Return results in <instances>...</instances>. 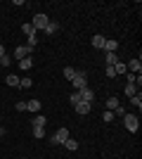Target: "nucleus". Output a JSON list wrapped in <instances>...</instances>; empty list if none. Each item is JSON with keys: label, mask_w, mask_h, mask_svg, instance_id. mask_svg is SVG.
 <instances>
[{"label": "nucleus", "mask_w": 142, "mask_h": 159, "mask_svg": "<svg viewBox=\"0 0 142 159\" xmlns=\"http://www.w3.org/2000/svg\"><path fill=\"white\" fill-rule=\"evenodd\" d=\"M121 119H123V126L128 128L130 133H137V128H140V119H137L135 114H128V112H126Z\"/></svg>", "instance_id": "obj_1"}, {"label": "nucleus", "mask_w": 142, "mask_h": 159, "mask_svg": "<svg viewBox=\"0 0 142 159\" xmlns=\"http://www.w3.org/2000/svg\"><path fill=\"white\" fill-rule=\"evenodd\" d=\"M31 52H33V48H28V45H17V48H14V52H12V57H14L17 62H21L24 57H28Z\"/></svg>", "instance_id": "obj_2"}, {"label": "nucleus", "mask_w": 142, "mask_h": 159, "mask_svg": "<svg viewBox=\"0 0 142 159\" xmlns=\"http://www.w3.org/2000/svg\"><path fill=\"white\" fill-rule=\"evenodd\" d=\"M71 83H74L76 90H81V88L88 86V76H85V71H76V76L71 79Z\"/></svg>", "instance_id": "obj_3"}, {"label": "nucleus", "mask_w": 142, "mask_h": 159, "mask_svg": "<svg viewBox=\"0 0 142 159\" xmlns=\"http://www.w3.org/2000/svg\"><path fill=\"white\" fill-rule=\"evenodd\" d=\"M67 138H69V128H59V131L50 138V143H52V145H64V140H67Z\"/></svg>", "instance_id": "obj_4"}, {"label": "nucleus", "mask_w": 142, "mask_h": 159, "mask_svg": "<svg viewBox=\"0 0 142 159\" xmlns=\"http://www.w3.org/2000/svg\"><path fill=\"white\" fill-rule=\"evenodd\" d=\"M31 24H33V29H36V31H43V29H45L47 24H50V19H47L45 14H36Z\"/></svg>", "instance_id": "obj_5"}, {"label": "nucleus", "mask_w": 142, "mask_h": 159, "mask_svg": "<svg viewBox=\"0 0 142 159\" xmlns=\"http://www.w3.org/2000/svg\"><path fill=\"white\" fill-rule=\"evenodd\" d=\"M78 95H81V100L83 102H88V105H93V100H95V93H93V88H81V90H78Z\"/></svg>", "instance_id": "obj_6"}, {"label": "nucleus", "mask_w": 142, "mask_h": 159, "mask_svg": "<svg viewBox=\"0 0 142 159\" xmlns=\"http://www.w3.org/2000/svg\"><path fill=\"white\" fill-rule=\"evenodd\" d=\"M126 69H128L130 74H142V62L135 57V60H130L128 64H126Z\"/></svg>", "instance_id": "obj_7"}, {"label": "nucleus", "mask_w": 142, "mask_h": 159, "mask_svg": "<svg viewBox=\"0 0 142 159\" xmlns=\"http://www.w3.org/2000/svg\"><path fill=\"white\" fill-rule=\"evenodd\" d=\"M104 52H118V40H114V38H107L104 40V48H102Z\"/></svg>", "instance_id": "obj_8"}, {"label": "nucleus", "mask_w": 142, "mask_h": 159, "mask_svg": "<svg viewBox=\"0 0 142 159\" xmlns=\"http://www.w3.org/2000/svg\"><path fill=\"white\" fill-rule=\"evenodd\" d=\"M118 62V52H104V64L107 66H114Z\"/></svg>", "instance_id": "obj_9"}, {"label": "nucleus", "mask_w": 142, "mask_h": 159, "mask_svg": "<svg viewBox=\"0 0 142 159\" xmlns=\"http://www.w3.org/2000/svg\"><path fill=\"white\" fill-rule=\"evenodd\" d=\"M76 112H78V114H90V107H93V105H88V102H83V100H81V102H76Z\"/></svg>", "instance_id": "obj_10"}, {"label": "nucleus", "mask_w": 142, "mask_h": 159, "mask_svg": "<svg viewBox=\"0 0 142 159\" xmlns=\"http://www.w3.org/2000/svg\"><path fill=\"white\" fill-rule=\"evenodd\" d=\"M26 112L38 114V112H41V102H38V100H28V102H26Z\"/></svg>", "instance_id": "obj_11"}, {"label": "nucleus", "mask_w": 142, "mask_h": 159, "mask_svg": "<svg viewBox=\"0 0 142 159\" xmlns=\"http://www.w3.org/2000/svg\"><path fill=\"white\" fill-rule=\"evenodd\" d=\"M21 31H24V36H26V38H31V36H38V31L33 29V24H31V21H28V24H24V26H21Z\"/></svg>", "instance_id": "obj_12"}, {"label": "nucleus", "mask_w": 142, "mask_h": 159, "mask_svg": "<svg viewBox=\"0 0 142 159\" xmlns=\"http://www.w3.org/2000/svg\"><path fill=\"white\" fill-rule=\"evenodd\" d=\"M19 76H14V74H10V76H7V79H5V83H7V86H12V88H19Z\"/></svg>", "instance_id": "obj_13"}, {"label": "nucleus", "mask_w": 142, "mask_h": 159, "mask_svg": "<svg viewBox=\"0 0 142 159\" xmlns=\"http://www.w3.org/2000/svg\"><path fill=\"white\" fill-rule=\"evenodd\" d=\"M57 29H59V24L57 21H50L45 29H43V33H47V36H52V33H57Z\"/></svg>", "instance_id": "obj_14"}, {"label": "nucleus", "mask_w": 142, "mask_h": 159, "mask_svg": "<svg viewBox=\"0 0 142 159\" xmlns=\"http://www.w3.org/2000/svg\"><path fill=\"white\" fill-rule=\"evenodd\" d=\"M31 124H33V126H41V128H45L47 119H45V116H43V114H36V116H33V121H31Z\"/></svg>", "instance_id": "obj_15"}, {"label": "nucleus", "mask_w": 142, "mask_h": 159, "mask_svg": "<svg viewBox=\"0 0 142 159\" xmlns=\"http://www.w3.org/2000/svg\"><path fill=\"white\" fill-rule=\"evenodd\" d=\"M104 40H107V38H104V36H100V33H97V36H93V45L97 48V50H102V48H104Z\"/></svg>", "instance_id": "obj_16"}, {"label": "nucleus", "mask_w": 142, "mask_h": 159, "mask_svg": "<svg viewBox=\"0 0 142 159\" xmlns=\"http://www.w3.org/2000/svg\"><path fill=\"white\" fill-rule=\"evenodd\" d=\"M31 66H33V60H31V55H28V57H24V60L19 62V69H24V71H28Z\"/></svg>", "instance_id": "obj_17"}, {"label": "nucleus", "mask_w": 142, "mask_h": 159, "mask_svg": "<svg viewBox=\"0 0 142 159\" xmlns=\"http://www.w3.org/2000/svg\"><path fill=\"white\" fill-rule=\"evenodd\" d=\"M64 147H67L69 152H76V150H78V143L71 140V138H67V140H64Z\"/></svg>", "instance_id": "obj_18"}, {"label": "nucleus", "mask_w": 142, "mask_h": 159, "mask_svg": "<svg viewBox=\"0 0 142 159\" xmlns=\"http://www.w3.org/2000/svg\"><path fill=\"white\" fill-rule=\"evenodd\" d=\"M135 93H140L135 83H126V95H128V98H133V95H135Z\"/></svg>", "instance_id": "obj_19"}, {"label": "nucleus", "mask_w": 142, "mask_h": 159, "mask_svg": "<svg viewBox=\"0 0 142 159\" xmlns=\"http://www.w3.org/2000/svg\"><path fill=\"white\" fill-rule=\"evenodd\" d=\"M116 107H118V98H109L107 100V112H114Z\"/></svg>", "instance_id": "obj_20"}, {"label": "nucleus", "mask_w": 142, "mask_h": 159, "mask_svg": "<svg viewBox=\"0 0 142 159\" xmlns=\"http://www.w3.org/2000/svg\"><path fill=\"white\" fill-rule=\"evenodd\" d=\"M114 71L126 76V74H128V69H126V64H123V62H116V64H114Z\"/></svg>", "instance_id": "obj_21"}, {"label": "nucleus", "mask_w": 142, "mask_h": 159, "mask_svg": "<svg viewBox=\"0 0 142 159\" xmlns=\"http://www.w3.org/2000/svg\"><path fill=\"white\" fill-rule=\"evenodd\" d=\"M31 86H33V81L28 79V76H24V79L19 81V88H24V90H28V88H31Z\"/></svg>", "instance_id": "obj_22"}, {"label": "nucleus", "mask_w": 142, "mask_h": 159, "mask_svg": "<svg viewBox=\"0 0 142 159\" xmlns=\"http://www.w3.org/2000/svg\"><path fill=\"white\" fill-rule=\"evenodd\" d=\"M130 105H135L137 109H140V107H142V95H140V93H135L133 98H130Z\"/></svg>", "instance_id": "obj_23"}, {"label": "nucleus", "mask_w": 142, "mask_h": 159, "mask_svg": "<svg viewBox=\"0 0 142 159\" xmlns=\"http://www.w3.org/2000/svg\"><path fill=\"white\" fill-rule=\"evenodd\" d=\"M74 76H76V69H74V66H67V69H64V79L71 81Z\"/></svg>", "instance_id": "obj_24"}, {"label": "nucleus", "mask_w": 142, "mask_h": 159, "mask_svg": "<svg viewBox=\"0 0 142 159\" xmlns=\"http://www.w3.org/2000/svg\"><path fill=\"white\" fill-rule=\"evenodd\" d=\"M33 138H45V128H41V126H33Z\"/></svg>", "instance_id": "obj_25"}, {"label": "nucleus", "mask_w": 142, "mask_h": 159, "mask_svg": "<svg viewBox=\"0 0 142 159\" xmlns=\"http://www.w3.org/2000/svg\"><path fill=\"white\" fill-rule=\"evenodd\" d=\"M0 64H2V66H10V64H12V57H10V55L0 57Z\"/></svg>", "instance_id": "obj_26"}, {"label": "nucleus", "mask_w": 142, "mask_h": 159, "mask_svg": "<svg viewBox=\"0 0 142 159\" xmlns=\"http://www.w3.org/2000/svg\"><path fill=\"white\" fill-rule=\"evenodd\" d=\"M69 100H71L74 105H76V102H81V95H78V90H74V93H71V98H69Z\"/></svg>", "instance_id": "obj_27"}, {"label": "nucleus", "mask_w": 142, "mask_h": 159, "mask_svg": "<svg viewBox=\"0 0 142 159\" xmlns=\"http://www.w3.org/2000/svg\"><path fill=\"white\" fill-rule=\"evenodd\" d=\"M104 74H107L109 79H114V76H116V71H114V66H107V69H104Z\"/></svg>", "instance_id": "obj_28"}, {"label": "nucleus", "mask_w": 142, "mask_h": 159, "mask_svg": "<svg viewBox=\"0 0 142 159\" xmlns=\"http://www.w3.org/2000/svg\"><path fill=\"white\" fill-rule=\"evenodd\" d=\"M102 119H104V121H114V112H104V114H102Z\"/></svg>", "instance_id": "obj_29"}, {"label": "nucleus", "mask_w": 142, "mask_h": 159, "mask_svg": "<svg viewBox=\"0 0 142 159\" xmlns=\"http://www.w3.org/2000/svg\"><path fill=\"white\" fill-rule=\"evenodd\" d=\"M135 76H137V74H126V81H128V83H135Z\"/></svg>", "instance_id": "obj_30"}, {"label": "nucleus", "mask_w": 142, "mask_h": 159, "mask_svg": "<svg viewBox=\"0 0 142 159\" xmlns=\"http://www.w3.org/2000/svg\"><path fill=\"white\" fill-rule=\"evenodd\" d=\"M17 112H26V102H17Z\"/></svg>", "instance_id": "obj_31"}, {"label": "nucleus", "mask_w": 142, "mask_h": 159, "mask_svg": "<svg viewBox=\"0 0 142 159\" xmlns=\"http://www.w3.org/2000/svg\"><path fill=\"white\" fill-rule=\"evenodd\" d=\"M5 55H7V52H5V48L0 45V57H5Z\"/></svg>", "instance_id": "obj_32"}, {"label": "nucleus", "mask_w": 142, "mask_h": 159, "mask_svg": "<svg viewBox=\"0 0 142 159\" xmlns=\"http://www.w3.org/2000/svg\"><path fill=\"white\" fill-rule=\"evenodd\" d=\"M2 135H5V128H2V126H0V138H2Z\"/></svg>", "instance_id": "obj_33"}]
</instances>
